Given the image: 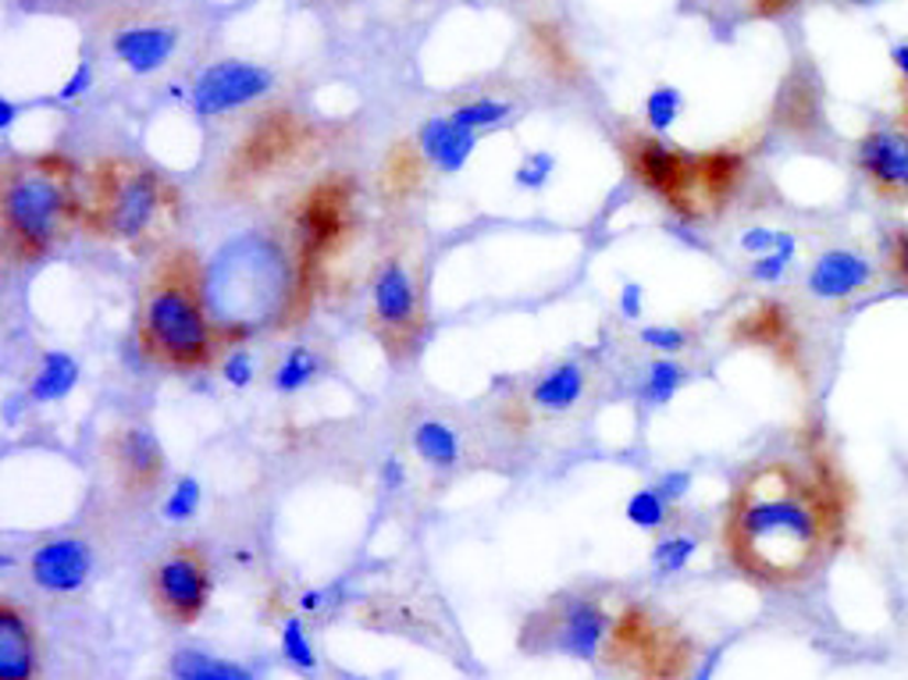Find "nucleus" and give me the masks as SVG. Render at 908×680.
I'll return each instance as SVG.
<instances>
[{"mask_svg": "<svg viewBox=\"0 0 908 680\" xmlns=\"http://www.w3.org/2000/svg\"><path fill=\"white\" fill-rule=\"evenodd\" d=\"M40 648L33 619L11 599L0 602V680H36Z\"/></svg>", "mask_w": 908, "mask_h": 680, "instance_id": "17", "label": "nucleus"}, {"mask_svg": "<svg viewBox=\"0 0 908 680\" xmlns=\"http://www.w3.org/2000/svg\"><path fill=\"white\" fill-rule=\"evenodd\" d=\"M666 517H670V503H666L659 489H642L627 498V520L642 527V531H659Z\"/></svg>", "mask_w": 908, "mask_h": 680, "instance_id": "28", "label": "nucleus"}, {"mask_svg": "<svg viewBox=\"0 0 908 680\" xmlns=\"http://www.w3.org/2000/svg\"><path fill=\"white\" fill-rule=\"evenodd\" d=\"M175 40H178L175 29H164V25L121 29L114 36V54H118V62L132 68L135 75H150L172 57Z\"/></svg>", "mask_w": 908, "mask_h": 680, "instance_id": "19", "label": "nucleus"}, {"mask_svg": "<svg viewBox=\"0 0 908 680\" xmlns=\"http://www.w3.org/2000/svg\"><path fill=\"white\" fill-rule=\"evenodd\" d=\"M196 509H200V481L196 478H178L168 498H164V509L161 517L172 520V524H186L196 517Z\"/></svg>", "mask_w": 908, "mask_h": 680, "instance_id": "31", "label": "nucleus"}, {"mask_svg": "<svg viewBox=\"0 0 908 680\" xmlns=\"http://www.w3.org/2000/svg\"><path fill=\"white\" fill-rule=\"evenodd\" d=\"M140 342L164 368L200 371L215 357L200 264L189 250L161 253L140 299Z\"/></svg>", "mask_w": 908, "mask_h": 680, "instance_id": "2", "label": "nucleus"}, {"mask_svg": "<svg viewBox=\"0 0 908 680\" xmlns=\"http://www.w3.org/2000/svg\"><path fill=\"white\" fill-rule=\"evenodd\" d=\"M221 377H225V382H229L232 388H247V385L253 382V377H256L250 350H232L229 357H225Z\"/></svg>", "mask_w": 908, "mask_h": 680, "instance_id": "39", "label": "nucleus"}, {"mask_svg": "<svg viewBox=\"0 0 908 680\" xmlns=\"http://www.w3.org/2000/svg\"><path fill=\"white\" fill-rule=\"evenodd\" d=\"M581 392H584V371L581 364L567 360V364H556L553 371H545L538 377V385L532 388V403L549 414H564L570 406H578Z\"/></svg>", "mask_w": 908, "mask_h": 680, "instance_id": "20", "label": "nucleus"}, {"mask_svg": "<svg viewBox=\"0 0 908 680\" xmlns=\"http://www.w3.org/2000/svg\"><path fill=\"white\" fill-rule=\"evenodd\" d=\"M14 111H19V108H14V103H11L8 97L0 100V129H8V125L14 122Z\"/></svg>", "mask_w": 908, "mask_h": 680, "instance_id": "48", "label": "nucleus"}, {"mask_svg": "<svg viewBox=\"0 0 908 680\" xmlns=\"http://www.w3.org/2000/svg\"><path fill=\"white\" fill-rule=\"evenodd\" d=\"M299 146V125L289 118V111H271L261 118L247 140L239 143L232 157V183H256L293 157V150Z\"/></svg>", "mask_w": 908, "mask_h": 680, "instance_id": "13", "label": "nucleus"}, {"mask_svg": "<svg viewBox=\"0 0 908 680\" xmlns=\"http://www.w3.org/2000/svg\"><path fill=\"white\" fill-rule=\"evenodd\" d=\"M175 189L146 164L100 161L86 178L83 229L108 243L129 250L154 246L175 221Z\"/></svg>", "mask_w": 908, "mask_h": 680, "instance_id": "4", "label": "nucleus"}, {"mask_svg": "<svg viewBox=\"0 0 908 680\" xmlns=\"http://www.w3.org/2000/svg\"><path fill=\"white\" fill-rule=\"evenodd\" d=\"M852 4H880V0H852Z\"/></svg>", "mask_w": 908, "mask_h": 680, "instance_id": "50", "label": "nucleus"}, {"mask_svg": "<svg viewBox=\"0 0 908 680\" xmlns=\"http://www.w3.org/2000/svg\"><path fill=\"white\" fill-rule=\"evenodd\" d=\"M680 108H685V100H680V94L674 86H659L648 94L645 100V118H648V129L653 132H666L674 122H677V114Z\"/></svg>", "mask_w": 908, "mask_h": 680, "instance_id": "33", "label": "nucleus"}, {"mask_svg": "<svg viewBox=\"0 0 908 680\" xmlns=\"http://www.w3.org/2000/svg\"><path fill=\"white\" fill-rule=\"evenodd\" d=\"M855 164L866 186L887 204H908V135L873 129L855 146Z\"/></svg>", "mask_w": 908, "mask_h": 680, "instance_id": "12", "label": "nucleus"}, {"mask_svg": "<svg viewBox=\"0 0 908 680\" xmlns=\"http://www.w3.org/2000/svg\"><path fill=\"white\" fill-rule=\"evenodd\" d=\"M777 235H780L777 229H763L759 224V229H748L745 235H741V250L752 253V256H763V253H769L777 246Z\"/></svg>", "mask_w": 908, "mask_h": 680, "instance_id": "40", "label": "nucleus"}, {"mask_svg": "<svg viewBox=\"0 0 908 680\" xmlns=\"http://www.w3.org/2000/svg\"><path fill=\"white\" fill-rule=\"evenodd\" d=\"M414 449L424 463L438 467V471H449L460 460V438L446 420H420L414 428Z\"/></svg>", "mask_w": 908, "mask_h": 680, "instance_id": "23", "label": "nucleus"}, {"mask_svg": "<svg viewBox=\"0 0 908 680\" xmlns=\"http://www.w3.org/2000/svg\"><path fill=\"white\" fill-rule=\"evenodd\" d=\"M371 328L392 357H406L420 336V304L414 278L400 261H385L371 285Z\"/></svg>", "mask_w": 908, "mask_h": 680, "instance_id": "8", "label": "nucleus"}, {"mask_svg": "<svg viewBox=\"0 0 908 680\" xmlns=\"http://www.w3.org/2000/svg\"><path fill=\"white\" fill-rule=\"evenodd\" d=\"M905 89V125H908V86H901Z\"/></svg>", "mask_w": 908, "mask_h": 680, "instance_id": "49", "label": "nucleus"}, {"mask_svg": "<svg viewBox=\"0 0 908 680\" xmlns=\"http://www.w3.org/2000/svg\"><path fill=\"white\" fill-rule=\"evenodd\" d=\"M271 72L261 65H247V62H218L200 72V79L193 83L189 103L200 118H215V114H229L242 103H250L256 97H264L271 89Z\"/></svg>", "mask_w": 908, "mask_h": 680, "instance_id": "11", "label": "nucleus"}, {"mask_svg": "<svg viewBox=\"0 0 908 680\" xmlns=\"http://www.w3.org/2000/svg\"><path fill=\"white\" fill-rule=\"evenodd\" d=\"M688 489H691V474L688 471H666L659 478V492H663L666 503H680V498L688 495Z\"/></svg>", "mask_w": 908, "mask_h": 680, "instance_id": "41", "label": "nucleus"}, {"mask_svg": "<svg viewBox=\"0 0 908 680\" xmlns=\"http://www.w3.org/2000/svg\"><path fill=\"white\" fill-rule=\"evenodd\" d=\"M873 282V264L855 250H827L816 256V264L809 267V293L816 299H852L862 289H869Z\"/></svg>", "mask_w": 908, "mask_h": 680, "instance_id": "16", "label": "nucleus"}, {"mask_svg": "<svg viewBox=\"0 0 908 680\" xmlns=\"http://www.w3.org/2000/svg\"><path fill=\"white\" fill-rule=\"evenodd\" d=\"M688 382V371L677 364V360H653L645 374V403H670L677 396V388Z\"/></svg>", "mask_w": 908, "mask_h": 680, "instance_id": "27", "label": "nucleus"}, {"mask_svg": "<svg viewBox=\"0 0 908 680\" xmlns=\"http://www.w3.org/2000/svg\"><path fill=\"white\" fill-rule=\"evenodd\" d=\"M353 221V193L342 178L317 183L296 207V239H299V282L296 296L310 293L317 271L342 243Z\"/></svg>", "mask_w": 908, "mask_h": 680, "instance_id": "5", "label": "nucleus"}, {"mask_svg": "<svg viewBox=\"0 0 908 680\" xmlns=\"http://www.w3.org/2000/svg\"><path fill=\"white\" fill-rule=\"evenodd\" d=\"M417 146L431 164H438V168L452 175V172H460L467 164V157L474 154L478 132L457 125L452 122V114H438V118H428V122L420 125Z\"/></svg>", "mask_w": 908, "mask_h": 680, "instance_id": "18", "label": "nucleus"}, {"mask_svg": "<svg viewBox=\"0 0 908 680\" xmlns=\"http://www.w3.org/2000/svg\"><path fill=\"white\" fill-rule=\"evenodd\" d=\"M847 506L852 492L827 452H816L809 463H759L726 503V552L741 573L763 584L806 581L841 546Z\"/></svg>", "mask_w": 908, "mask_h": 680, "instance_id": "1", "label": "nucleus"}, {"mask_svg": "<svg viewBox=\"0 0 908 680\" xmlns=\"http://www.w3.org/2000/svg\"><path fill=\"white\" fill-rule=\"evenodd\" d=\"M382 481H385L389 489H400L403 481H406V467H403L400 457H389V460L382 463Z\"/></svg>", "mask_w": 908, "mask_h": 680, "instance_id": "45", "label": "nucleus"}, {"mask_svg": "<svg viewBox=\"0 0 908 680\" xmlns=\"http://www.w3.org/2000/svg\"><path fill=\"white\" fill-rule=\"evenodd\" d=\"M890 65L898 68L901 86H908V40H898L895 47H890Z\"/></svg>", "mask_w": 908, "mask_h": 680, "instance_id": "46", "label": "nucleus"}, {"mask_svg": "<svg viewBox=\"0 0 908 680\" xmlns=\"http://www.w3.org/2000/svg\"><path fill=\"white\" fill-rule=\"evenodd\" d=\"M420 146L411 150V146H396L389 154L385 161V175H382V183H385V193L392 196H403V193H411L417 183H420Z\"/></svg>", "mask_w": 908, "mask_h": 680, "instance_id": "26", "label": "nucleus"}, {"mask_svg": "<svg viewBox=\"0 0 908 680\" xmlns=\"http://www.w3.org/2000/svg\"><path fill=\"white\" fill-rule=\"evenodd\" d=\"M694 552H699V541H694L691 535H666L656 541V549H653V563L659 573H680L685 570Z\"/></svg>", "mask_w": 908, "mask_h": 680, "instance_id": "30", "label": "nucleus"}, {"mask_svg": "<svg viewBox=\"0 0 908 680\" xmlns=\"http://www.w3.org/2000/svg\"><path fill=\"white\" fill-rule=\"evenodd\" d=\"M745 178V161L731 150H713V154H702V200L705 210H716L726 204V196L737 189V183Z\"/></svg>", "mask_w": 908, "mask_h": 680, "instance_id": "21", "label": "nucleus"}, {"mask_svg": "<svg viewBox=\"0 0 908 680\" xmlns=\"http://www.w3.org/2000/svg\"><path fill=\"white\" fill-rule=\"evenodd\" d=\"M317 368H321V364H317V357L310 350H289L271 382H275L278 392H285V396H289V392H299V388H307L314 382Z\"/></svg>", "mask_w": 908, "mask_h": 680, "instance_id": "29", "label": "nucleus"}, {"mask_svg": "<svg viewBox=\"0 0 908 680\" xmlns=\"http://www.w3.org/2000/svg\"><path fill=\"white\" fill-rule=\"evenodd\" d=\"M642 304H645V293L638 282H627L624 289H620V314L624 317H642Z\"/></svg>", "mask_w": 908, "mask_h": 680, "instance_id": "44", "label": "nucleus"}, {"mask_svg": "<svg viewBox=\"0 0 908 680\" xmlns=\"http://www.w3.org/2000/svg\"><path fill=\"white\" fill-rule=\"evenodd\" d=\"M111 467H114V481L121 485V492H129L135 498L150 495L161 485L164 474V452L157 446L154 431H146L140 425H125L111 435Z\"/></svg>", "mask_w": 908, "mask_h": 680, "instance_id": "14", "label": "nucleus"}, {"mask_svg": "<svg viewBox=\"0 0 908 680\" xmlns=\"http://www.w3.org/2000/svg\"><path fill=\"white\" fill-rule=\"evenodd\" d=\"M168 673L175 680H253L250 670L236 667L229 659H215L207 652H196V648H178L168 662Z\"/></svg>", "mask_w": 908, "mask_h": 680, "instance_id": "24", "label": "nucleus"}, {"mask_svg": "<svg viewBox=\"0 0 908 680\" xmlns=\"http://www.w3.org/2000/svg\"><path fill=\"white\" fill-rule=\"evenodd\" d=\"M321 602H325V592H303V595H299V610L314 613L317 606H321Z\"/></svg>", "mask_w": 908, "mask_h": 680, "instance_id": "47", "label": "nucleus"}, {"mask_svg": "<svg viewBox=\"0 0 908 680\" xmlns=\"http://www.w3.org/2000/svg\"><path fill=\"white\" fill-rule=\"evenodd\" d=\"M887 271L901 289H908V224H898L887 235Z\"/></svg>", "mask_w": 908, "mask_h": 680, "instance_id": "36", "label": "nucleus"}, {"mask_svg": "<svg viewBox=\"0 0 908 680\" xmlns=\"http://www.w3.org/2000/svg\"><path fill=\"white\" fill-rule=\"evenodd\" d=\"M75 224H83V193L72 161L29 157L4 172V246L14 261H43Z\"/></svg>", "mask_w": 908, "mask_h": 680, "instance_id": "3", "label": "nucleus"}, {"mask_svg": "<svg viewBox=\"0 0 908 680\" xmlns=\"http://www.w3.org/2000/svg\"><path fill=\"white\" fill-rule=\"evenodd\" d=\"M75 382H79V364H75L68 353L54 350L40 360L33 382H29V396L36 403H57L75 388Z\"/></svg>", "mask_w": 908, "mask_h": 680, "instance_id": "22", "label": "nucleus"}, {"mask_svg": "<svg viewBox=\"0 0 908 680\" xmlns=\"http://www.w3.org/2000/svg\"><path fill=\"white\" fill-rule=\"evenodd\" d=\"M627 161L638 183L663 196L677 215H709L702 200V154H685V150L666 146L663 140H631Z\"/></svg>", "mask_w": 908, "mask_h": 680, "instance_id": "6", "label": "nucleus"}, {"mask_svg": "<svg viewBox=\"0 0 908 680\" xmlns=\"http://www.w3.org/2000/svg\"><path fill=\"white\" fill-rule=\"evenodd\" d=\"M535 630V652H567L573 659H595L602 638L610 634V619L592 599L559 602L556 610L538 613L524 624Z\"/></svg>", "mask_w": 908, "mask_h": 680, "instance_id": "9", "label": "nucleus"}, {"mask_svg": "<svg viewBox=\"0 0 908 680\" xmlns=\"http://www.w3.org/2000/svg\"><path fill=\"white\" fill-rule=\"evenodd\" d=\"M510 118V103H499V100H474V103H463V108L452 111V122L463 125V129H489V125H499Z\"/></svg>", "mask_w": 908, "mask_h": 680, "instance_id": "35", "label": "nucleus"}, {"mask_svg": "<svg viewBox=\"0 0 908 680\" xmlns=\"http://www.w3.org/2000/svg\"><path fill=\"white\" fill-rule=\"evenodd\" d=\"M613 656L642 662V670L656 680L680 677L688 667V648L670 630H659V624H653V616L642 610H631L624 619H616Z\"/></svg>", "mask_w": 908, "mask_h": 680, "instance_id": "10", "label": "nucleus"}, {"mask_svg": "<svg viewBox=\"0 0 908 680\" xmlns=\"http://www.w3.org/2000/svg\"><path fill=\"white\" fill-rule=\"evenodd\" d=\"M89 86H94V68H89V65L83 62L79 68L72 72V79H68L65 86H61V94H57V97H61V100H75L79 94H86Z\"/></svg>", "mask_w": 908, "mask_h": 680, "instance_id": "42", "label": "nucleus"}, {"mask_svg": "<svg viewBox=\"0 0 908 680\" xmlns=\"http://www.w3.org/2000/svg\"><path fill=\"white\" fill-rule=\"evenodd\" d=\"M94 573V552L83 538L61 535L43 541V546L29 559V578L36 581V588L51 595H72L89 581Z\"/></svg>", "mask_w": 908, "mask_h": 680, "instance_id": "15", "label": "nucleus"}, {"mask_svg": "<svg viewBox=\"0 0 908 680\" xmlns=\"http://www.w3.org/2000/svg\"><path fill=\"white\" fill-rule=\"evenodd\" d=\"M282 656L289 659L296 670H303V673L317 670L314 645L307 638V627H303L299 619H285V624H282Z\"/></svg>", "mask_w": 908, "mask_h": 680, "instance_id": "32", "label": "nucleus"}, {"mask_svg": "<svg viewBox=\"0 0 908 680\" xmlns=\"http://www.w3.org/2000/svg\"><path fill=\"white\" fill-rule=\"evenodd\" d=\"M150 599L154 610L175 627H189L210 602V563L200 549L182 546L150 567Z\"/></svg>", "mask_w": 908, "mask_h": 680, "instance_id": "7", "label": "nucleus"}, {"mask_svg": "<svg viewBox=\"0 0 908 680\" xmlns=\"http://www.w3.org/2000/svg\"><path fill=\"white\" fill-rule=\"evenodd\" d=\"M642 342L648 350H659V353H680L688 346V331L674 328V325H648V328H642Z\"/></svg>", "mask_w": 908, "mask_h": 680, "instance_id": "37", "label": "nucleus"}, {"mask_svg": "<svg viewBox=\"0 0 908 680\" xmlns=\"http://www.w3.org/2000/svg\"><path fill=\"white\" fill-rule=\"evenodd\" d=\"M734 4L745 8L752 19H774V14L787 11L795 4V0H734Z\"/></svg>", "mask_w": 908, "mask_h": 680, "instance_id": "43", "label": "nucleus"}, {"mask_svg": "<svg viewBox=\"0 0 908 680\" xmlns=\"http://www.w3.org/2000/svg\"><path fill=\"white\" fill-rule=\"evenodd\" d=\"M795 250H798L795 235H791V232H780L774 250L763 253V256H755V264H752V278H759V282H777V278L784 275V271H787V264L795 261Z\"/></svg>", "mask_w": 908, "mask_h": 680, "instance_id": "34", "label": "nucleus"}, {"mask_svg": "<svg viewBox=\"0 0 908 680\" xmlns=\"http://www.w3.org/2000/svg\"><path fill=\"white\" fill-rule=\"evenodd\" d=\"M737 336L748 342H759V346H780V342H787V336H791V321H787L784 307L763 304L737 325Z\"/></svg>", "mask_w": 908, "mask_h": 680, "instance_id": "25", "label": "nucleus"}, {"mask_svg": "<svg viewBox=\"0 0 908 680\" xmlns=\"http://www.w3.org/2000/svg\"><path fill=\"white\" fill-rule=\"evenodd\" d=\"M553 168H556L553 154H527L521 161V168H517V186L521 189H541L545 183H549Z\"/></svg>", "mask_w": 908, "mask_h": 680, "instance_id": "38", "label": "nucleus"}]
</instances>
